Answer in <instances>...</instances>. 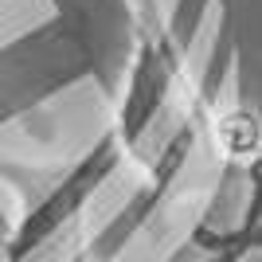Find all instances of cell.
Wrapping results in <instances>:
<instances>
[{
  "mask_svg": "<svg viewBox=\"0 0 262 262\" xmlns=\"http://www.w3.org/2000/svg\"><path fill=\"white\" fill-rule=\"evenodd\" d=\"M164 0H51V24L0 51V71L16 67L24 90L8 121L32 114L75 82H94L114 102L149 20Z\"/></svg>",
  "mask_w": 262,
  "mask_h": 262,
  "instance_id": "cell-1",
  "label": "cell"
},
{
  "mask_svg": "<svg viewBox=\"0 0 262 262\" xmlns=\"http://www.w3.org/2000/svg\"><path fill=\"white\" fill-rule=\"evenodd\" d=\"M208 235H215L219 243L243 251L247 258L262 254V219H239V227H208Z\"/></svg>",
  "mask_w": 262,
  "mask_h": 262,
  "instance_id": "cell-2",
  "label": "cell"
},
{
  "mask_svg": "<svg viewBox=\"0 0 262 262\" xmlns=\"http://www.w3.org/2000/svg\"><path fill=\"white\" fill-rule=\"evenodd\" d=\"M188 247H196V254H200L196 262H247V254L227 247V243H219L215 235H208V227H200L196 235L188 239Z\"/></svg>",
  "mask_w": 262,
  "mask_h": 262,
  "instance_id": "cell-3",
  "label": "cell"
},
{
  "mask_svg": "<svg viewBox=\"0 0 262 262\" xmlns=\"http://www.w3.org/2000/svg\"><path fill=\"white\" fill-rule=\"evenodd\" d=\"M243 180H247V188H251V204H247L243 219H262V153L254 157L251 164H247Z\"/></svg>",
  "mask_w": 262,
  "mask_h": 262,
  "instance_id": "cell-4",
  "label": "cell"
},
{
  "mask_svg": "<svg viewBox=\"0 0 262 262\" xmlns=\"http://www.w3.org/2000/svg\"><path fill=\"white\" fill-rule=\"evenodd\" d=\"M82 262H90V258H82Z\"/></svg>",
  "mask_w": 262,
  "mask_h": 262,
  "instance_id": "cell-5",
  "label": "cell"
}]
</instances>
